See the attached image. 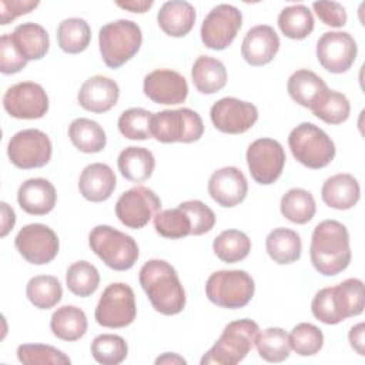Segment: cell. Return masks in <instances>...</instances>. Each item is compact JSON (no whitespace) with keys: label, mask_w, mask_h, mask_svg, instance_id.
Returning <instances> with one entry per match:
<instances>
[{"label":"cell","mask_w":365,"mask_h":365,"mask_svg":"<svg viewBox=\"0 0 365 365\" xmlns=\"http://www.w3.org/2000/svg\"><path fill=\"white\" fill-rule=\"evenodd\" d=\"M90 40L91 29L84 19H64L57 27V43L64 53L78 54L84 51L88 47Z\"/></svg>","instance_id":"cell-34"},{"label":"cell","mask_w":365,"mask_h":365,"mask_svg":"<svg viewBox=\"0 0 365 365\" xmlns=\"http://www.w3.org/2000/svg\"><path fill=\"white\" fill-rule=\"evenodd\" d=\"M195 9L184 0L165 1L157 14L160 29L170 37L187 36L195 23Z\"/></svg>","instance_id":"cell-27"},{"label":"cell","mask_w":365,"mask_h":365,"mask_svg":"<svg viewBox=\"0 0 365 365\" xmlns=\"http://www.w3.org/2000/svg\"><path fill=\"white\" fill-rule=\"evenodd\" d=\"M194 87L202 94H214L225 87L227 70L225 66L210 56H200L191 68Z\"/></svg>","instance_id":"cell-29"},{"label":"cell","mask_w":365,"mask_h":365,"mask_svg":"<svg viewBox=\"0 0 365 365\" xmlns=\"http://www.w3.org/2000/svg\"><path fill=\"white\" fill-rule=\"evenodd\" d=\"M278 27L281 33L292 40H302L314 30V17L304 4L288 6L278 16Z\"/></svg>","instance_id":"cell-36"},{"label":"cell","mask_w":365,"mask_h":365,"mask_svg":"<svg viewBox=\"0 0 365 365\" xmlns=\"http://www.w3.org/2000/svg\"><path fill=\"white\" fill-rule=\"evenodd\" d=\"M309 257L321 275L334 277L346 269L352 257L346 227L336 220L319 222L311 237Z\"/></svg>","instance_id":"cell-1"},{"label":"cell","mask_w":365,"mask_h":365,"mask_svg":"<svg viewBox=\"0 0 365 365\" xmlns=\"http://www.w3.org/2000/svg\"><path fill=\"white\" fill-rule=\"evenodd\" d=\"M291 349L301 356H312L318 354L324 345L322 331L309 322L297 324L289 334Z\"/></svg>","instance_id":"cell-46"},{"label":"cell","mask_w":365,"mask_h":365,"mask_svg":"<svg viewBox=\"0 0 365 365\" xmlns=\"http://www.w3.org/2000/svg\"><path fill=\"white\" fill-rule=\"evenodd\" d=\"M40 3L33 0H1L0 10H1V24L6 26L14 19L21 14H27L34 10Z\"/></svg>","instance_id":"cell-50"},{"label":"cell","mask_w":365,"mask_h":365,"mask_svg":"<svg viewBox=\"0 0 365 365\" xmlns=\"http://www.w3.org/2000/svg\"><path fill=\"white\" fill-rule=\"evenodd\" d=\"M17 359L24 365H68L71 362L63 351L44 344L20 345Z\"/></svg>","instance_id":"cell-43"},{"label":"cell","mask_w":365,"mask_h":365,"mask_svg":"<svg viewBox=\"0 0 365 365\" xmlns=\"http://www.w3.org/2000/svg\"><path fill=\"white\" fill-rule=\"evenodd\" d=\"M0 210H1V231H0V235L6 237L13 230V227L16 224V214H14L13 208L4 201L0 202Z\"/></svg>","instance_id":"cell-52"},{"label":"cell","mask_w":365,"mask_h":365,"mask_svg":"<svg viewBox=\"0 0 365 365\" xmlns=\"http://www.w3.org/2000/svg\"><path fill=\"white\" fill-rule=\"evenodd\" d=\"M322 201L334 210H349L356 205L361 197L358 180L348 174L339 173L325 180L321 188Z\"/></svg>","instance_id":"cell-25"},{"label":"cell","mask_w":365,"mask_h":365,"mask_svg":"<svg viewBox=\"0 0 365 365\" xmlns=\"http://www.w3.org/2000/svg\"><path fill=\"white\" fill-rule=\"evenodd\" d=\"M90 351L98 364L117 365L127 358L128 345L120 335L101 334L93 339Z\"/></svg>","instance_id":"cell-41"},{"label":"cell","mask_w":365,"mask_h":365,"mask_svg":"<svg viewBox=\"0 0 365 365\" xmlns=\"http://www.w3.org/2000/svg\"><path fill=\"white\" fill-rule=\"evenodd\" d=\"M143 91L153 103L174 106L185 101L188 96V84L184 76L178 71L158 68L144 77Z\"/></svg>","instance_id":"cell-19"},{"label":"cell","mask_w":365,"mask_h":365,"mask_svg":"<svg viewBox=\"0 0 365 365\" xmlns=\"http://www.w3.org/2000/svg\"><path fill=\"white\" fill-rule=\"evenodd\" d=\"M255 346L258 355L267 362H282L291 354L289 335L279 327H271L259 332Z\"/></svg>","instance_id":"cell-39"},{"label":"cell","mask_w":365,"mask_h":365,"mask_svg":"<svg viewBox=\"0 0 365 365\" xmlns=\"http://www.w3.org/2000/svg\"><path fill=\"white\" fill-rule=\"evenodd\" d=\"M53 147L48 135L37 128L16 133L7 144V155L13 165L21 170L44 167L51 158Z\"/></svg>","instance_id":"cell-11"},{"label":"cell","mask_w":365,"mask_h":365,"mask_svg":"<svg viewBox=\"0 0 365 365\" xmlns=\"http://www.w3.org/2000/svg\"><path fill=\"white\" fill-rule=\"evenodd\" d=\"M312 113L327 124H342L349 117L351 106L345 94L328 90L322 100L312 108Z\"/></svg>","instance_id":"cell-45"},{"label":"cell","mask_w":365,"mask_h":365,"mask_svg":"<svg viewBox=\"0 0 365 365\" xmlns=\"http://www.w3.org/2000/svg\"><path fill=\"white\" fill-rule=\"evenodd\" d=\"M247 165L251 177L262 185L275 182L284 170L285 151L274 138H258L247 150Z\"/></svg>","instance_id":"cell-12"},{"label":"cell","mask_w":365,"mask_h":365,"mask_svg":"<svg viewBox=\"0 0 365 365\" xmlns=\"http://www.w3.org/2000/svg\"><path fill=\"white\" fill-rule=\"evenodd\" d=\"M161 201L157 194L143 185L124 191L115 202V215L123 225L140 230L158 212Z\"/></svg>","instance_id":"cell-15"},{"label":"cell","mask_w":365,"mask_h":365,"mask_svg":"<svg viewBox=\"0 0 365 365\" xmlns=\"http://www.w3.org/2000/svg\"><path fill=\"white\" fill-rule=\"evenodd\" d=\"M364 334H365V325L364 322H359L356 325H354L351 329H349V334H348V339H349V344L356 351L358 355L364 356L365 351H364V345H365V339H364Z\"/></svg>","instance_id":"cell-51"},{"label":"cell","mask_w":365,"mask_h":365,"mask_svg":"<svg viewBox=\"0 0 365 365\" xmlns=\"http://www.w3.org/2000/svg\"><path fill=\"white\" fill-rule=\"evenodd\" d=\"M29 301L38 309H50L57 305L63 297V287L53 275H36L26 285Z\"/></svg>","instance_id":"cell-38"},{"label":"cell","mask_w":365,"mask_h":365,"mask_svg":"<svg viewBox=\"0 0 365 365\" xmlns=\"http://www.w3.org/2000/svg\"><path fill=\"white\" fill-rule=\"evenodd\" d=\"M279 50V37L268 24L250 29L241 44L242 58L254 67L265 66L274 60Z\"/></svg>","instance_id":"cell-21"},{"label":"cell","mask_w":365,"mask_h":365,"mask_svg":"<svg viewBox=\"0 0 365 365\" xmlns=\"http://www.w3.org/2000/svg\"><path fill=\"white\" fill-rule=\"evenodd\" d=\"M115 174L110 165L103 163L88 164L80 174V194L91 202H101L111 197L115 190Z\"/></svg>","instance_id":"cell-24"},{"label":"cell","mask_w":365,"mask_h":365,"mask_svg":"<svg viewBox=\"0 0 365 365\" xmlns=\"http://www.w3.org/2000/svg\"><path fill=\"white\" fill-rule=\"evenodd\" d=\"M19 254L30 264L44 265L51 262L60 248L57 234L44 224L33 222L24 225L14 238Z\"/></svg>","instance_id":"cell-13"},{"label":"cell","mask_w":365,"mask_h":365,"mask_svg":"<svg viewBox=\"0 0 365 365\" xmlns=\"http://www.w3.org/2000/svg\"><path fill=\"white\" fill-rule=\"evenodd\" d=\"M259 327L252 319H237L225 325L217 342L204 354L201 365H235L241 362L255 345Z\"/></svg>","instance_id":"cell-4"},{"label":"cell","mask_w":365,"mask_h":365,"mask_svg":"<svg viewBox=\"0 0 365 365\" xmlns=\"http://www.w3.org/2000/svg\"><path fill=\"white\" fill-rule=\"evenodd\" d=\"M68 137L71 144L81 153H100L107 143L103 127L90 118H76L68 125Z\"/></svg>","instance_id":"cell-33"},{"label":"cell","mask_w":365,"mask_h":365,"mask_svg":"<svg viewBox=\"0 0 365 365\" xmlns=\"http://www.w3.org/2000/svg\"><path fill=\"white\" fill-rule=\"evenodd\" d=\"M10 37L19 53L27 61L43 58L50 47V38L46 29L33 21L19 24L13 33H10Z\"/></svg>","instance_id":"cell-28"},{"label":"cell","mask_w":365,"mask_h":365,"mask_svg":"<svg viewBox=\"0 0 365 365\" xmlns=\"http://www.w3.org/2000/svg\"><path fill=\"white\" fill-rule=\"evenodd\" d=\"M212 250L224 262H240L248 257L251 251V240L240 230H225L214 238Z\"/></svg>","instance_id":"cell-37"},{"label":"cell","mask_w":365,"mask_h":365,"mask_svg":"<svg viewBox=\"0 0 365 365\" xmlns=\"http://www.w3.org/2000/svg\"><path fill=\"white\" fill-rule=\"evenodd\" d=\"M248 192L244 173L237 167H222L208 180V194L221 207L231 208L242 202Z\"/></svg>","instance_id":"cell-20"},{"label":"cell","mask_w":365,"mask_h":365,"mask_svg":"<svg viewBox=\"0 0 365 365\" xmlns=\"http://www.w3.org/2000/svg\"><path fill=\"white\" fill-rule=\"evenodd\" d=\"M312 9L317 17L329 27H342L346 24V11L345 7L338 1H315Z\"/></svg>","instance_id":"cell-49"},{"label":"cell","mask_w":365,"mask_h":365,"mask_svg":"<svg viewBox=\"0 0 365 365\" xmlns=\"http://www.w3.org/2000/svg\"><path fill=\"white\" fill-rule=\"evenodd\" d=\"M356 41L348 31H327L317 43V58L332 74L348 71L356 58Z\"/></svg>","instance_id":"cell-17"},{"label":"cell","mask_w":365,"mask_h":365,"mask_svg":"<svg viewBox=\"0 0 365 365\" xmlns=\"http://www.w3.org/2000/svg\"><path fill=\"white\" fill-rule=\"evenodd\" d=\"M138 281L157 312L175 315L184 309L185 291L177 271L167 261H147L140 269Z\"/></svg>","instance_id":"cell-2"},{"label":"cell","mask_w":365,"mask_h":365,"mask_svg":"<svg viewBox=\"0 0 365 365\" xmlns=\"http://www.w3.org/2000/svg\"><path fill=\"white\" fill-rule=\"evenodd\" d=\"M287 90L295 103L312 110L329 88L318 74L307 68H299L289 76Z\"/></svg>","instance_id":"cell-26"},{"label":"cell","mask_w":365,"mask_h":365,"mask_svg":"<svg viewBox=\"0 0 365 365\" xmlns=\"http://www.w3.org/2000/svg\"><path fill=\"white\" fill-rule=\"evenodd\" d=\"M117 165L125 180L141 182L151 177L155 167V158L150 150L131 145L118 154Z\"/></svg>","instance_id":"cell-32"},{"label":"cell","mask_w":365,"mask_h":365,"mask_svg":"<svg viewBox=\"0 0 365 365\" xmlns=\"http://www.w3.org/2000/svg\"><path fill=\"white\" fill-rule=\"evenodd\" d=\"M242 26L241 11L231 4H218L211 9L201 24V40L211 50L227 48Z\"/></svg>","instance_id":"cell-14"},{"label":"cell","mask_w":365,"mask_h":365,"mask_svg":"<svg viewBox=\"0 0 365 365\" xmlns=\"http://www.w3.org/2000/svg\"><path fill=\"white\" fill-rule=\"evenodd\" d=\"M254 292V279L242 269L215 271L205 282L207 298L221 308H242L252 299Z\"/></svg>","instance_id":"cell-8"},{"label":"cell","mask_w":365,"mask_h":365,"mask_svg":"<svg viewBox=\"0 0 365 365\" xmlns=\"http://www.w3.org/2000/svg\"><path fill=\"white\" fill-rule=\"evenodd\" d=\"M27 66V60L19 53L10 34L0 37V71L3 74H16Z\"/></svg>","instance_id":"cell-48"},{"label":"cell","mask_w":365,"mask_h":365,"mask_svg":"<svg viewBox=\"0 0 365 365\" xmlns=\"http://www.w3.org/2000/svg\"><path fill=\"white\" fill-rule=\"evenodd\" d=\"M3 107L13 118L36 120L48 111V97L40 84L21 81L6 90Z\"/></svg>","instance_id":"cell-16"},{"label":"cell","mask_w":365,"mask_h":365,"mask_svg":"<svg viewBox=\"0 0 365 365\" xmlns=\"http://www.w3.org/2000/svg\"><path fill=\"white\" fill-rule=\"evenodd\" d=\"M288 145L294 158L307 168L327 167L335 157V144L331 137L312 123H301L291 130Z\"/></svg>","instance_id":"cell-7"},{"label":"cell","mask_w":365,"mask_h":365,"mask_svg":"<svg viewBox=\"0 0 365 365\" xmlns=\"http://www.w3.org/2000/svg\"><path fill=\"white\" fill-rule=\"evenodd\" d=\"M265 248L269 258L279 264H292L301 257L302 242L301 237L289 228H274L265 240Z\"/></svg>","instance_id":"cell-30"},{"label":"cell","mask_w":365,"mask_h":365,"mask_svg":"<svg viewBox=\"0 0 365 365\" xmlns=\"http://www.w3.org/2000/svg\"><path fill=\"white\" fill-rule=\"evenodd\" d=\"M364 304V282L359 278H348L335 287L319 289L312 298L311 311L318 321L335 325L362 314Z\"/></svg>","instance_id":"cell-3"},{"label":"cell","mask_w":365,"mask_h":365,"mask_svg":"<svg viewBox=\"0 0 365 365\" xmlns=\"http://www.w3.org/2000/svg\"><path fill=\"white\" fill-rule=\"evenodd\" d=\"M115 4L124 10L133 13H145L151 6L153 0H128V1H115Z\"/></svg>","instance_id":"cell-53"},{"label":"cell","mask_w":365,"mask_h":365,"mask_svg":"<svg viewBox=\"0 0 365 365\" xmlns=\"http://www.w3.org/2000/svg\"><path fill=\"white\" fill-rule=\"evenodd\" d=\"M210 117L218 131L242 134L257 123L258 110L252 103L235 97H224L212 104Z\"/></svg>","instance_id":"cell-18"},{"label":"cell","mask_w":365,"mask_h":365,"mask_svg":"<svg viewBox=\"0 0 365 365\" xmlns=\"http://www.w3.org/2000/svg\"><path fill=\"white\" fill-rule=\"evenodd\" d=\"M135 315L134 291L124 282L110 284L103 291L94 311L97 324L106 328H124L135 319Z\"/></svg>","instance_id":"cell-10"},{"label":"cell","mask_w":365,"mask_h":365,"mask_svg":"<svg viewBox=\"0 0 365 365\" xmlns=\"http://www.w3.org/2000/svg\"><path fill=\"white\" fill-rule=\"evenodd\" d=\"M120 88L118 84L106 76H93L83 83L78 90V104L91 113H107L118 101Z\"/></svg>","instance_id":"cell-22"},{"label":"cell","mask_w":365,"mask_h":365,"mask_svg":"<svg viewBox=\"0 0 365 365\" xmlns=\"http://www.w3.org/2000/svg\"><path fill=\"white\" fill-rule=\"evenodd\" d=\"M143 33L137 23L125 19L104 24L98 33V46L104 64L120 68L140 50Z\"/></svg>","instance_id":"cell-5"},{"label":"cell","mask_w":365,"mask_h":365,"mask_svg":"<svg viewBox=\"0 0 365 365\" xmlns=\"http://www.w3.org/2000/svg\"><path fill=\"white\" fill-rule=\"evenodd\" d=\"M87 317L76 305H63L57 308L50 319L51 332L63 341H77L87 332Z\"/></svg>","instance_id":"cell-31"},{"label":"cell","mask_w":365,"mask_h":365,"mask_svg":"<svg viewBox=\"0 0 365 365\" xmlns=\"http://www.w3.org/2000/svg\"><path fill=\"white\" fill-rule=\"evenodd\" d=\"M204 123L191 108L164 110L153 114L151 135L160 143H194L202 137Z\"/></svg>","instance_id":"cell-9"},{"label":"cell","mask_w":365,"mask_h":365,"mask_svg":"<svg viewBox=\"0 0 365 365\" xmlns=\"http://www.w3.org/2000/svg\"><path fill=\"white\" fill-rule=\"evenodd\" d=\"M17 202L30 215H46L53 211L57 202V192L48 180L29 178L19 187Z\"/></svg>","instance_id":"cell-23"},{"label":"cell","mask_w":365,"mask_h":365,"mask_svg":"<svg viewBox=\"0 0 365 365\" xmlns=\"http://www.w3.org/2000/svg\"><path fill=\"white\" fill-rule=\"evenodd\" d=\"M91 251L111 269L127 271L138 259L135 240L110 225H97L88 234Z\"/></svg>","instance_id":"cell-6"},{"label":"cell","mask_w":365,"mask_h":365,"mask_svg":"<svg viewBox=\"0 0 365 365\" xmlns=\"http://www.w3.org/2000/svg\"><path fill=\"white\" fill-rule=\"evenodd\" d=\"M151 118L153 113L145 108H128L118 117V130L128 140L151 138Z\"/></svg>","instance_id":"cell-44"},{"label":"cell","mask_w":365,"mask_h":365,"mask_svg":"<svg viewBox=\"0 0 365 365\" xmlns=\"http://www.w3.org/2000/svg\"><path fill=\"white\" fill-rule=\"evenodd\" d=\"M187 212L191 221V235H202L210 232L215 225L214 211L200 200H188L178 205Z\"/></svg>","instance_id":"cell-47"},{"label":"cell","mask_w":365,"mask_h":365,"mask_svg":"<svg viewBox=\"0 0 365 365\" xmlns=\"http://www.w3.org/2000/svg\"><path fill=\"white\" fill-rule=\"evenodd\" d=\"M155 231L168 240H178L191 235V221L184 210L180 207L158 211L154 215Z\"/></svg>","instance_id":"cell-42"},{"label":"cell","mask_w":365,"mask_h":365,"mask_svg":"<svg viewBox=\"0 0 365 365\" xmlns=\"http://www.w3.org/2000/svg\"><path fill=\"white\" fill-rule=\"evenodd\" d=\"M155 364L157 365H160V364H187V361L182 356H180L178 354L165 352L164 355H161L155 359Z\"/></svg>","instance_id":"cell-54"},{"label":"cell","mask_w":365,"mask_h":365,"mask_svg":"<svg viewBox=\"0 0 365 365\" xmlns=\"http://www.w3.org/2000/svg\"><path fill=\"white\" fill-rule=\"evenodd\" d=\"M281 214L294 224H307L317 211L312 194L304 188L288 190L279 202Z\"/></svg>","instance_id":"cell-35"},{"label":"cell","mask_w":365,"mask_h":365,"mask_svg":"<svg viewBox=\"0 0 365 365\" xmlns=\"http://www.w3.org/2000/svg\"><path fill=\"white\" fill-rule=\"evenodd\" d=\"M100 284L98 269L88 261L73 262L66 272V285L77 297L86 298L94 294Z\"/></svg>","instance_id":"cell-40"}]
</instances>
